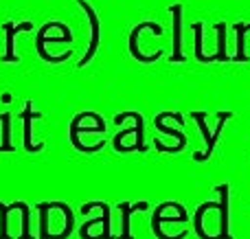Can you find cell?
Instances as JSON below:
<instances>
[{"mask_svg":"<svg viewBox=\"0 0 250 239\" xmlns=\"http://www.w3.org/2000/svg\"><path fill=\"white\" fill-rule=\"evenodd\" d=\"M217 193H220V213H222V235L220 239H230V235H226V222H229V184H220L217 187Z\"/></svg>","mask_w":250,"mask_h":239,"instance_id":"obj_1","label":"cell"},{"mask_svg":"<svg viewBox=\"0 0 250 239\" xmlns=\"http://www.w3.org/2000/svg\"><path fill=\"white\" fill-rule=\"evenodd\" d=\"M193 119L200 123V130H202V136L207 139V143H208V149H207V154H195V160H207L208 156H211V152H213V147H215V140L217 139H213L211 134L207 132V125H204V112H193Z\"/></svg>","mask_w":250,"mask_h":239,"instance_id":"obj_2","label":"cell"},{"mask_svg":"<svg viewBox=\"0 0 250 239\" xmlns=\"http://www.w3.org/2000/svg\"><path fill=\"white\" fill-rule=\"evenodd\" d=\"M211 209H220V202H207V204H202L198 209V213H195V231H198L200 239H220V237H208L207 233H204V228H202V215L207 213V211H211Z\"/></svg>","mask_w":250,"mask_h":239,"instance_id":"obj_3","label":"cell"},{"mask_svg":"<svg viewBox=\"0 0 250 239\" xmlns=\"http://www.w3.org/2000/svg\"><path fill=\"white\" fill-rule=\"evenodd\" d=\"M143 209H147L145 202H141V204H136V206L121 204V211H123V239H132V237H129V231H127V226H129V215H132L134 211H143Z\"/></svg>","mask_w":250,"mask_h":239,"instance_id":"obj_4","label":"cell"}]
</instances>
